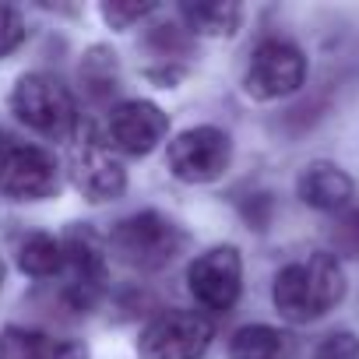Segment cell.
<instances>
[{
    "label": "cell",
    "instance_id": "1",
    "mask_svg": "<svg viewBox=\"0 0 359 359\" xmlns=\"http://www.w3.org/2000/svg\"><path fill=\"white\" fill-rule=\"evenodd\" d=\"M275 306L292 324H310L331 313L345 296V275L334 254H306L275 275Z\"/></svg>",
    "mask_w": 359,
    "mask_h": 359
},
{
    "label": "cell",
    "instance_id": "2",
    "mask_svg": "<svg viewBox=\"0 0 359 359\" xmlns=\"http://www.w3.org/2000/svg\"><path fill=\"white\" fill-rule=\"evenodd\" d=\"M184 243H187V236L180 233V226L158 212H137V215L116 222L109 233V250L116 254L120 264H127L134 271L165 268L169 261H176Z\"/></svg>",
    "mask_w": 359,
    "mask_h": 359
},
{
    "label": "cell",
    "instance_id": "3",
    "mask_svg": "<svg viewBox=\"0 0 359 359\" xmlns=\"http://www.w3.org/2000/svg\"><path fill=\"white\" fill-rule=\"evenodd\" d=\"M11 109H15V116L25 127H32L36 134L53 137V141L71 137L74 123H78L74 99L53 74H25V78H18V85L11 92Z\"/></svg>",
    "mask_w": 359,
    "mask_h": 359
},
{
    "label": "cell",
    "instance_id": "4",
    "mask_svg": "<svg viewBox=\"0 0 359 359\" xmlns=\"http://www.w3.org/2000/svg\"><path fill=\"white\" fill-rule=\"evenodd\" d=\"M64 254H67V261H64V268H67L64 299H67L71 310L88 313L102 303V296L109 289L106 247L88 226H71V233L64 236Z\"/></svg>",
    "mask_w": 359,
    "mask_h": 359
},
{
    "label": "cell",
    "instance_id": "5",
    "mask_svg": "<svg viewBox=\"0 0 359 359\" xmlns=\"http://www.w3.org/2000/svg\"><path fill=\"white\" fill-rule=\"evenodd\" d=\"M212 320L194 310H165L137 338L141 359H201L212 345Z\"/></svg>",
    "mask_w": 359,
    "mask_h": 359
},
{
    "label": "cell",
    "instance_id": "6",
    "mask_svg": "<svg viewBox=\"0 0 359 359\" xmlns=\"http://www.w3.org/2000/svg\"><path fill=\"white\" fill-rule=\"evenodd\" d=\"M233 158V141L219 127H191L176 134L165 151V165L184 184H212Z\"/></svg>",
    "mask_w": 359,
    "mask_h": 359
},
{
    "label": "cell",
    "instance_id": "7",
    "mask_svg": "<svg viewBox=\"0 0 359 359\" xmlns=\"http://www.w3.org/2000/svg\"><path fill=\"white\" fill-rule=\"evenodd\" d=\"M306 81V57L289 39H264L247 67V92L254 99H282L299 92Z\"/></svg>",
    "mask_w": 359,
    "mask_h": 359
},
{
    "label": "cell",
    "instance_id": "8",
    "mask_svg": "<svg viewBox=\"0 0 359 359\" xmlns=\"http://www.w3.org/2000/svg\"><path fill=\"white\" fill-rule=\"evenodd\" d=\"M187 282H191V296L212 310V313H229L233 303L240 299V289H243V261H240V250L236 247H212L208 254H201L191 271H187Z\"/></svg>",
    "mask_w": 359,
    "mask_h": 359
},
{
    "label": "cell",
    "instance_id": "9",
    "mask_svg": "<svg viewBox=\"0 0 359 359\" xmlns=\"http://www.w3.org/2000/svg\"><path fill=\"white\" fill-rule=\"evenodd\" d=\"M60 169L57 158L36 144L8 148L0 158V194L11 201H43L57 191Z\"/></svg>",
    "mask_w": 359,
    "mask_h": 359
},
{
    "label": "cell",
    "instance_id": "10",
    "mask_svg": "<svg viewBox=\"0 0 359 359\" xmlns=\"http://www.w3.org/2000/svg\"><path fill=\"white\" fill-rule=\"evenodd\" d=\"M169 130V116L144 99H130L113 106L109 120H106V141L109 148L123 151V155H148Z\"/></svg>",
    "mask_w": 359,
    "mask_h": 359
},
{
    "label": "cell",
    "instance_id": "11",
    "mask_svg": "<svg viewBox=\"0 0 359 359\" xmlns=\"http://www.w3.org/2000/svg\"><path fill=\"white\" fill-rule=\"evenodd\" d=\"M71 180H74L78 194H85V201H92V205L113 201L127 187L123 165L113 158L109 144H99V141L81 144L74 151V158H71Z\"/></svg>",
    "mask_w": 359,
    "mask_h": 359
},
{
    "label": "cell",
    "instance_id": "12",
    "mask_svg": "<svg viewBox=\"0 0 359 359\" xmlns=\"http://www.w3.org/2000/svg\"><path fill=\"white\" fill-rule=\"evenodd\" d=\"M296 191H299L303 205H310L317 212H341V208L352 205L355 184H352V176L334 162H310L299 172Z\"/></svg>",
    "mask_w": 359,
    "mask_h": 359
},
{
    "label": "cell",
    "instance_id": "13",
    "mask_svg": "<svg viewBox=\"0 0 359 359\" xmlns=\"http://www.w3.org/2000/svg\"><path fill=\"white\" fill-rule=\"evenodd\" d=\"M0 359H88V348L32 327H8L0 334Z\"/></svg>",
    "mask_w": 359,
    "mask_h": 359
},
{
    "label": "cell",
    "instance_id": "14",
    "mask_svg": "<svg viewBox=\"0 0 359 359\" xmlns=\"http://www.w3.org/2000/svg\"><path fill=\"white\" fill-rule=\"evenodd\" d=\"M229 359H299V345L289 331L271 324H247L233 334Z\"/></svg>",
    "mask_w": 359,
    "mask_h": 359
},
{
    "label": "cell",
    "instance_id": "15",
    "mask_svg": "<svg viewBox=\"0 0 359 359\" xmlns=\"http://www.w3.org/2000/svg\"><path fill=\"white\" fill-rule=\"evenodd\" d=\"M81 88L92 102H109L120 88V64H116V53L106 50V46H92L81 60Z\"/></svg>",
    "mask_w": 359,
    "mask_h": 359
},
{
    "label": "cell",
    "instance_id": "16",
    "mask_svg": "<svg viewBox=\"0 0 359 359\" xmlns=\"http://www.w3.org/2000/svg\"><path fill=\"white\" fill-rule=\"evenodd\" d=\"M187 29L198 36H233L243 22V8L233 0H212V4H184Z\"/></svg>",
    "mask_w": 359,
    "mask_h": 359
},
{
    "label": "cell",
    "instance_id": "17",
    "mask_svg": "<svg viewBox=\"0 0 359 359\" xmlns=\"http://www.w3.org/2000/svg\"><path fill=\"white\" fill-rule=\"evenodd\" d=\"M67 254H64V240H53L46 233H32L22 240L18 247V268L32 278H50L64 268Z\"/></svg>",
    "mask_w": 359,
    "mask_h": 359
},
{
    "label": "cell",
    "instance_id": "18",
    "mask_svg": "<svg viewBox=\"0 0 359 359\" xmlns=\"http://www.w3.org/2000/svg\"><path fill=\"white\" fill-rule=\"evenodd\" d=\"M331 247L334 254L359 261V205H348L338 212V219L331 222Z\"/></svg>",
    "mask_w": 359,
    "mask_h": 359
},
{
    "label": "cell",
    "instance_id": "19",
    "mask_svg": "<svg viewBox=\"0 0 359 359\" xmlns=\"http://www.w3.org/2000/svg\"><path fill=\"white\" fill-rule=\"evenodd\" d=\"M310 359H359V338L348 331H334L313 348Z\"/></svg>",
    "mask_w": 359,
    "mask_h": 359
},
{
    "label": "cell",
    "instance_id": "20",
    "mask_svg": "<svg viewBox=\"0 0 359 359\" xmlns=\"http://www.w3.org/2000/svg\"><path fill=\"white\" fill-rule=\"evenodd\" d=\"M148 46L155 53H162V57H172V53H187L191 50V39H187V32L180 29V25H158V29H151Z\"/></svg>",
    "mask_w": 359,
    "mask_h": 359
},
{
    "label": "cell",
    "instance_id": "21",
    "mask_svg": "<svg viewBox=\"0 0 359 359\" xmlns=\"http://www.w3.org/2000/svg\"><path fill=\"white\" fill-rule=\"evenodd\" d=\"M25 39V22L11 4H0V57H8Z\"/></svg>",
    "mask_w": 359,
    "mask_h": 359
},
{
    "label": "cell",
    "instance_id": "22",
    "mask_svg": "<svg viewBox=\"0 0 359 359\" xmlns=\"http://www.w3.org/2000/svg\"><path fill=\"white\" fill-rule=\"evenodd\" d=\"M151 11V4H102V18L109 29H130L134 22H141L144 15Z\"/></svg>",
    "mask_w": 359,
    "mask_h": 359
},
{
    "label": "cell",
    "instance_id": "23",
    "mask_svg": "<svg viewBox=\"0 0 359 359\" xmlns=\"http://www.w3.org/2000/svg\"><path fill=\"white\" fill-rule=\"evenodd\" d=\"M320 113H324V102H320V99H306L303 106H292V109L285 113V127H289L292 134H303L306 127H313V123L320 120Z\"/></svg>",
    "mask_w": 359,
    "mask_h": 359
},
{
    "label": "cell",
    "instance_id": "24",
    "mask_svg": "<svg viewBox=\"0 0 359 359\" xmlns=\"http://www.w3.org/2000/svg\"><path fill=\"white\" fill-rule=\"evenodd\" d=\"M271 194H250L243 205H240V212H243V219L250 222V229H268V222H271Z\"/></svg>",
    "mask_w": 359,
    "mask_h": 359
},
{
    "label": "cell",
    "instance_id": "25",
    "mask_svg": "<svg viewBox=\"0 0 359 359\" xmlns=\"http://www.w3.org/2000/svg\"><path fill=\"white\" fill-rule=\"evenodd\" d=\"M0 285H4V261H0Z\"/></svg>",
    "mask_w": 359,
    "mask_h": 359
},
{
    "label": "cell",
    "instance_id": "26",
    "mask_svg": "<svg viewBox=\"0 0 359 359\" xmlns=\"http://www.w3.org/2000/svg\"><path fill=\"white\" fill-rule=\"evenodd\" d=\"M0 148H4V130H0Z\"/></svg>",
    "mask_w": 359,
    "mask_h": 359
}]
</instances>
